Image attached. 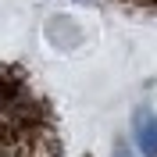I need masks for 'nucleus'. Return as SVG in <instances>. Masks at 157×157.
Here are the masks:
<instances>
[{
  "mask_svg": "<svg viewBox=\"0 0 157 157\" xmlns=\"http://www.w3.org/2000/svg\"><path fill=\"white\" fill-rule=\"evenodd\" d=\"M132 143L143 157H157V114L150 107H139L132 114Z\"/></svg>",
  "mask_w": 157,
  "mask_h": 157,
  "instance_id": "obj_1",
  "label": "nucleus"
},
{
  "mask_svg": "<svg viewBox=\"0 0 157 157\" xmlns=\"http://www.w3.org/2000/svg\"><path fill=\"white\" fill-rule=\"evenodd\" d=\"M114 157H132V150H128V147H118V150H114Z\"/></svg>",
  "mask_w": 157,
  "mask_h": 157,
  "instance_id": "obj_2",
  "label": "nucleus"
}]
</instances>
